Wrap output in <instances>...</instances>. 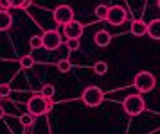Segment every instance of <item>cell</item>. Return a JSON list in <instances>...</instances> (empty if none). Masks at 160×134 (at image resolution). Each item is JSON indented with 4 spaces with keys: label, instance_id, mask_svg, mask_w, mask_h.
Returning <instances> with one entry per match:
<instances>
[{
    "label": "cell",
    "instance_id": "obj_10",
    "mask_svg": "<svg viewBox=\"0 0 160 134\" xmlns=\"http://www.w3.org/2000/svg\"><path fill=\"white\" fill-rule=\"evenodd\" d=\"M13 25V16L9 11L6 9H0V32H4V30H9Z\"/></svg>",
    "mask_w": 160,
    "mask_h": 134
},
{
    "label": "cell",
    "instance_id": "obj_14",
    "mask_svg": "<svg viewBox=\"0 0 160 134\" xmlns=\"http://www.w3.org/2000/svg\"><path fill=\"white\" fill-rule=\"evenodd\" d=\"M29 47L32 50H38V49H43V41H42V36H32L29 39Z\"/></svg>",
    "mask_w": 160,
    "mask_h": 134
},
{
    "label": "cell",
    "instance_id": "obj_11",
    "mask_svg": "<svg viewBox=\"0 0 160 134\" xmlns=\"http://www.w3.org/2000/svg\"><path fill=\"white\" fill-rule=\"evenodd\" d=\"M94 41H95L97 47H108L110 41H112V36H110V32H106V30H99V32H95Z\"/></svg>",
    "mask_w": 160,
    "mask_h": 134
},
{
    "label": "cell",
    "instance_id": "obj_7",
    "mask_svg": "<svg viewBox=\"0 0 160 134\" xmlns=\"http://www.w3.org/2000/svg\"><path fill=\"white\" fill-rule=\"evenodd\" d=\"M42 41H43V49L47 50H56L61 47V36H59L58 30H45L43 36H42Z\"/></svg>",
    "mask_w": 160,
    "mask_h": 134
},
{
    "label": "cell",
    "instance_id": "obj_3",
    "mask_svg": "<svg viewBox=\"0 0 160 134\" xmlns=\"http://www.w3.org/2000/svg\"><path fill=\"white\" fill-rule=\"evenodd\" d=\"M122 107H124V111H126V114H130V116H138V114L146 109V102L138 93L137 95H128L122 102Z\"/></svg>",
    "mask_w": 160,
    "mask_h": 134
},
{
    "label": "cell",
    "instance_id": "obj_2",
    "mask_svg": "<svg viewBox=\"0 0 160 134\" xmlns=\"http://www.w3.org/2000/svg\"><path fill=\"white\" fill-rule=\"evenodd\" d=\"M133 86H135V90L138 93H149L155 90V86H157V79L153 73L149 72H138L135 79H133Z\"/></svg>",
    "mask_w": 160,
    "mask_h": 134
},
{
    "label": "cell",
    "instance_id": "obj_13",
    "mask_svg": "<svg viewBox=\"0 0 160 134\" xmlns=\"http://www.w3.org/2000/svg\"><path fill=\"white\" fill-rule=\"evenodd\" d=\"M20 123H22L25 129H29L31 125H34V116H31L29 113H23L22 116H20Z\"/></svg>",
    "mask_w": 160,
    "mask_h": 134
},
{
    "label": "cell",
    "instance_id": "obj_19",
    "mask_svg": "<svg viewBox=\"0 0 160 134\" xmlns=\"http://www.w3.org/2000/svg\"><path fill=\"white\" fill-rule=\"evenodd\" d=\"M70 68H72V64H70V61H68V59H61V61H58V70L61 72V73L70 72Z\"/></svg>",
    "mask_w": 160,
    "mask_h": 134
},
{
    "label": "cell",
    "instance_id": "obj_22",
    "mask_svg": "<svg viewBox=\"0 0 160 134\" xmlns=\"http://www.w3.org/2000/svg\"><path fill=\"white\" fill-rule=\"evenodd\" d=\"M23 6V0H9V7L13 9H22Z\"/></svg>",
    "mask_w": 160,
    "mask_h": 134
},
{
    "label": "cell",
    "instance_id": "obj_16",
    "mask_svg": "<svg viewBox=\"0 0 160 134\" xmlns=\"http://www.w3.org/2000/svg\"><path fill=\"white\" fill-rule=\"evenodd\" d=\"M94 72L97 75H104V73L108 72V64L104 63V61H97V63L94 64Z\"/></svg>",
    "mask_w": 160,
    "mask_h": 134
},
{
    "label": "cell",
    "instance_id": "obj_8",
    "mask_svg": "<svg viewBox=\"0 0 160 134\" xmlns=\"http://www.w3.org/2000/svg\"><path fill=\"white\" fill-rule=\"evenodd\" d=\"M83 30H85L83 29V23L74 20L63 27V34L67 36V39H79L81 36H83Z\"/></svg>",
    "mask_w": 160,
    "mask_h": 134
},
{
    "label": "cell",
    "instance_id": "obj_12",
    "mask_svg": "<svg viewBox=\"0 0 160 134\" xmlns=\"http://www.w3.org/2000/svg\"><path fill=\"white\" fill-rule=\"evenodd\" d=\"M148 34L151 39H160V20H151L148 23Z\"/></svg>",
    "mask_w": 160,
    "mask_h": 134
},
{
    "label": "cell",
    "instance_id": "obj_6",
    "mask_svg": "<svg viewBox=\"0 0 160 134\" xmlns=\"http://www.w3.org/2000/svg\"><path fill=\"white\" fill-rule=\"evenodd\" d=\"M128 18V14H126V9L121 6H112L108 7V14H106V20H108L110 25H121L124 23Z\"/></svg>",
    "mask_w": 160,
    "mask_h": 134
},
{
    "label": "cell",
    "instance_id": "obj_25",
    "mask_svg": "<svg viewBox=\"0 0 160 134\" xmlns=\"http://www.w3.org/2000/svg\"><path fill=\"white\" fill-rule=\"evenodd\" d=\"M4 116H6V111H4V109H2V107H0V120H2V118H4Z\"/></svg>",
    "mask_w": 160,
    "mask_h": 134
},
{
    "label": "cell",
    "instance_id": "obj_1",
    "mask_svg": "<svg viewBox=\"0 0 160 134\" xmlns=\"http://www.w3.org/2000/svg\"><path fill=\"white\" fill-rule=\"evenodd\" d=\"M52 109V99H45L40 93L38 95H32L29 100H27V113L31 116H42V114H47Z\"/></svg>",
    "mask_w": 160,
    "mask_h": 134
},
{
    "label": "cell",
    "instance_id": "obj_4",
    "mask_svg": "<svg viewBox=\"0 0 160 134\" xmlns=\"http://www.w3.org/2000/svg\"><path fill=\"white\" fill-rule=\"evenodd\" d=\"M81 99H83V102H85L88 107H97V106H101L102 104V100H104V93H102V90L101 88H97V86H88L87 90L83 91Z\"/></svg>",
    "mask_w": 160,
    "mask_h": 134
},
{
    "label": "cell",
    "instance_id": "obj_5",
    "mask_svg": "<svg viewBox=\"0 0 160 134\" xmlns=\"http://www.w3.org/2000/svg\"><path fill=\"white\" fill-rule=\"evenodd\" d=\"M52 18H54V21L58 23V25H63L65 27L67 23H70V21H74V11L70 6H58L54 11H52Z\"/></svg>",
    "mask_w": 160,
    "mask_h": 134
},
{
    "label": "cell",
    "instance_id": "obj_21",
    "mask_svg": "<svg viewBox=\"0 0 160 134\" xmlns=\"http://www.w3.org/2000/svg\"><path fill=\"white\" fill-rule=\"evenodd\" d=\"M79 39H67V49L68 50H78L79 49Z\"/></svg>",
    "mask_w": 160,
    "mask_h": 134
},
{
    "label": "cell",
    "instance_id": "obj_18",
    "mask_svg": "<svg viewBox=\"0 0 160 134\" xmlns=\"http://www.w3.org/2000/svg\"><path fill=\"white\" fill-rule=\"evenodd\" d=\"M40 95L45 97V99H52V97H54V86H52V84H45L43 88H42Z\"/></svg>",
    "mask_w": 160,
    "mask_h": 134
},
{
    "label": "cell",
    "instance_id": "obj_9",
    "mask_svg": "<svg viewBox=\"0 0 160 134\" xmlns=\"http://www.w3.org/2000/svg\"><path fill=\"white\" fill-rule=\"evenodd\" d=\"M130 32L133 36H146L148 34V23H146L144 20H135L133 23H131V27H130Z\"/></svg>",
    "mask_w": 160,
    "mask_h": 134
},
{
    "label": "cell",
    "instance_id": "obj_23",
    "mask_svg": "<svg viewBox=\"0 0 160 134\" xmlns=\"http://www.w3.org/2000/svg\"><path fill=\"white\" fill-rule=\"evenodd\" d=\"M0 7L8 11V9H9V0H0Z\"/></svg>",
    "mask_w": 160,
    "mask_h": 134
},
{
    "label": "cell",
    "instance_id": "obj_15",
    "mask_svg": "<svg viewBox=\"0 0 160 134\" xmlns=\"http://www.w3.org/2000/svg\"><path fill=\"white\" fill-rule=\"evenodd\" d=\"M32 66H34V59H32V56H23L22 59H20V68L27 70V68H32Z\"/></svg>",
    "mask_w": 160,
    "mask_h": 134
},
{
    "label": "cell",
    "instance_id": "obj_24",
    "mask_svg": "<svg viewBox=\"0 0 160 134\" xmlns=\"http://www.w3.org/2000/svg\"><path fill=\"white\" fill-rule=\"evenodd\" d=\"M29 6H32V0H23V6H22V9H27Z\"/></svg>",
    "mask_w": 160,
    "mask_h": 134
},
{
    "label": "cell",
    "instance_id": "obj_26",
    "mask_svg": "<svg viewBox=\"0 0 160 134\" xmlns=\"http://www.w3.org/2000/svg\"><path fill=\"white\" fill-rule=\"evenodd\" d=\"M157 6H158V9H160V0H157Z\"/></svg>",
    "mask_w": 160,
    "mask_h": 134
},
{
    "label": "cell",
    "instance_id": "obj_20",
    "mask_svg": "<svg viewBox=\"0 0 160 134\" xmlns=\"http://www.w3.org/2000/svg\"><path fill=\"white\" fill-rule=\"evenodd\" d=\"M9 93H11V86H9L8 82H2V84H0V99L2 100L8 99Z\"/></svg>",
    "mask_w": 160,
    "mask_h": 134
},
{
    "label": "cell",
    "instance_id": "obj_17",
    "mask_svg": "<svg viewBox=\"0 0 160 134\" xmlns=\"http://www.w3.org/2000/svg\"><path fill=\"white\" fill-rule=\"evenodd\" d=\"M106 14H108V6L101 4V6L95 7V16H97L99 20H106Z\"/></svg>",
    "mask_w": 160,
    "mask_h": 134
}]
</instances>
